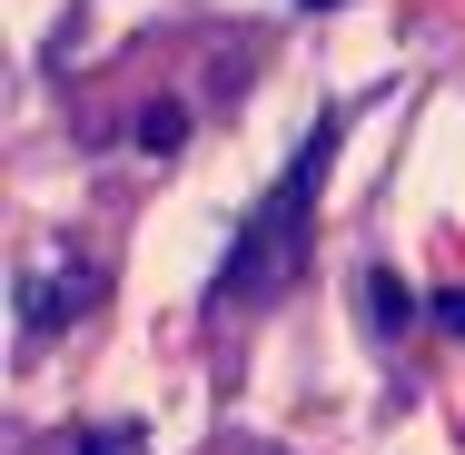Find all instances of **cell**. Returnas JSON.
I'll list each match as a JSON object with an SVG mask.
<instances>
[{
    "label": "cell",
    "mask_w": 465,
    "mask_h": 455,
    "mask_svg": "<svg viewBox=\"0 0 465 455\" xmlns=\"http://www.w3.org/2000/svg\"><path fill=\"white\" fill-rule=\"evenodd\" d=\"M70 455H139V426H90V436H70Z\"/></svg>",
    "instance_id": "5b68a950"
},
{
    "label": "cell",
    "mask_w": 465,
    "mask_h": 455,
    "mask_svg": "<svg viewBox=\"0 0 465 455\" xmlns=\"http://www.w3.org/2000/svg\"><path fill=\"white\" fill-rule=\"evenodd\" d=\"M436 327H446V337H465V287H456V297H436Z\"/></svg>",
    "instance_id": "8992f818"
},
{
    "label": "cell",
    "mask_w": 465,
    "mask_h": 455,
    "mask_svg": "<svg viewBox=\"0 0 465 455\" xmlns=\"http://www.w3.org/2000/svg\"><path fill=\"white\" fill-rule=\"evenodd\" d=\"M327 149H337V119L327 129H307V149L287 159V179L248 208V228H238V248H228V268H218V307H258V297H278L297 258H307V218H317V188H327Z\"/></svg>",
    "instance_id": "6da1fadb"
},
{
    "label": "cell",
    "mask_w": 465,
    "mask_h": 455,
    "mask_svg": "<svg viewBox=\"0 0 465 455\" xmlns=\"http://www.w3.org/2000/svg\"><path fill=\"white\" fill-rule=\"evenodd\" d=\"M90 297H99V258H80V248H40V258L20 268V337H30V347L60 337Z\"/></svg>",
    "instance_id": "7a4b0ae2"
},
{
    "label": "cell",
    "mask_w": 465,
    "mask_h": 455,
    "mask_svg": "<svg viewBox=\"0 0 465 455\" xmlns=\"http://www.w3.org/2000/svg\"><path fill=\"white\" fill-rule=\"evenodd\" d=\"M357 297H367V327H376V337H406V327H416V297H406V277L367 268V277H357Z\"/></svg>",
    "instance_id": "3957f363"
},
{
    "label": "cell",
    "mask_w": 465,
    "mask_h": 455,
    "mask_svg": "<svg viewBox=\"0 0 465 455\" xmlns=\"http://www.w3.org/2000/svg\"><path fill=\"white\" fill-rule=\"evenodd\" d=\"M188 139V109H139V149H179Z\"/></svg>",
    "instance_id": "277c9868"
},
{
    "label": "cell",
    "mask_w": 465,
    "mask_h": 455,
    "mask_svg": "<svg viewBox=\"0 0 465 455\" xmlns=\"http://www.w3.org/2000/svg\"><path fill=\"white\" fill-rule=\"evenodd\" d=\"M307 10H337V0H307Z\"/></svg>",
    "instance_id": "52a82bcc"
}]
</instances>
